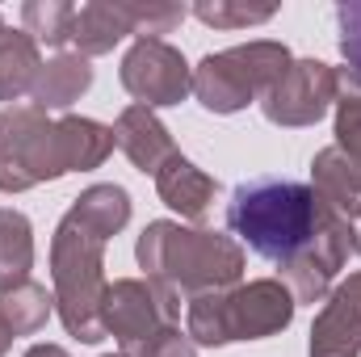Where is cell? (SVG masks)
Returning <instances> with one entry per match:
<instances>
[{"instance_id": "6da1fadb", "label": "cell", "mask_w": 361, "mask_h": 357, "mask_svg": "<svg viewBox=\"0 0 361 357\" xmlns=\"http://www.w3.org/2000/svg\"><path fill=\"white\" fill-rule=\"evenodd\" d=\"M235 244H248L286 273L294 303H324L336 273L357 253V231L311 185L290 177H252L227 202Z\"/></svg>"}, {"instance_id": "7a4b0ae2", "label": "cell", "mask_w": 361, "mask_h": 357, "mask_svg": "<svg viewBox=\"0 0 361 357\" xmlns=\"http://www.w3.org/2000/svg\"><path fill=\"white\" fill-rule=\"evenodd\" d=\"M114 126L92 118L51 122L34 105L0 109V193H21L63 173H89L114 152Z\"/></svg>"}, {"instance_id": "3957f363", "label": "cell", "mask_w": 361, "mask_h": 357, "mask_svg": "<svg viewBox=\"0 0 361 357\" xmlns=\"http://www.w3.org/2000/svg\"><path fill=\"white\" fill-rule=\"evenodd\" d=\"M135 257L152 282L189 298L206 290H231L244 277V248L231 236H219L206 227H180L169 219L143 227Z\"/></svg>"}, {"instance_id": "277c9868", "label": "cell", "mask_w": 361, "mask_h": 357, "mask_svg": "<svg viewBox=\"0 0 361 357\" xmlns=\"http://www.w3.org/2000/svg\"><path fill=\"white\" fill-rule=\"evenodd\" d=\"M294 294L281 277H261L231 290H206L189 298L185 332L193 345H231V341H265L273 332L290 328L294 320Z\"/></svg>"}, {"instance_id": "5b68a950", "label": "cell", "mask_w": 361, "mask_h": 357, "mask_svg": "<svg viewBox=\"0 0 361 357\" xmlns=\"http://www.w3.org/2000/svg\"><path fill=\"white\" fill-rule=\"evenodd\" d=\"M101 269H105V240L68 210L51 240V277H55L59 320L85 345H97L105 337V328H101L105 273Z\"/></svg>"}, {"instance_id": "8992f818", "label": "cell", "mask_w": 361, "mask_h": 357, "mask_svg": "<svg viewBox=\"0 0 361 357\" xmlns=\"http://www.w3.org/2000/svg\"><path fill=\"white\" fill-rule=\"evenodd\" d=\"M290 68V51L281 42H244L219 55H206L193 68V97L210 114H235L248 101L265 97Z\"/></svg>"}, {"instance_id": "52a82bcc", "label": "cell", "mask_w": 361, "mask_h": 357, "mask_svg": "<svg viewBox=\"0 0 361 357\" xmlns=\"http://www.w3.org/2000/svg\"><path fill=\"white\" fill-rule=\"evenodd\" d=\"M180 320V294L160 286V282H143V277H122L114 286H105L101 298V328L105 337H114L122 345V353L135 357L160 328Z\"/></svg>"}, {"instance_id": "ba28073f", "label": "cell", "mask_w": 361, "mask_h": 357, "mask_svg": "<svg viewBox=\"0 0 361 357\" xmlns=\"http://www.w3.org/2000/svg\"><path fill=\"white\" fill-rule=\"evenodd\" d=\"M122 89L135 97V105L164 109L180 105L185 92H193V72L185 55L164 38H139L122 59Z\"/></svg>"}, {"instance_id": "9c48e42d", "label": "cell", "mask_w": 361, "mask_h": 357, "mask_svg": "<svg viewBox=\"0 0 361 357\" xmlns=\"http://www.w3.org/2000/svg\"><path fill=\"white\" fill-rule=\"evenodd\" d=\"M336 101H341V76H336V68H328L319 59H290L281 80L261 97L265 118L277 126H311Z\"/></svg>"}, {"instance_id": "30bf717a", "label": "cell", "mask_w": 361, "mask_h": 357, "mask_svg": "<svg viewBox=\"0 0 361 357\" xmlns=\"http://www.w3.org/2000/svg\"><path fill=\"white\" fill-rule=\"evenodd\" d=\"M361 353V273H349L311 324V357Z\"/></svg>"}, {"instance_id": "8fae6325", "label": "cell", "mask_w": 361, "mask_h": 357, "mask_svg": "<svg viewBox=\"0 0 361 357\" xmlns=\"http://www.w3.org/2000/svg\"><path fill=\"white\" fill-rule=\"evenodd\" d=\"M114 143L126 152V160H130L139 173H152V177L164 169V160L177 156L169 126H164V122L156 118V109H147V105H126V109H122V118H118V126H114Z\"/></svg>"}, {"instance_id": "7c38bea8", "label": "cell", "mask_w": 361, "mask_h": 357, "mask_svg": "<svg viewBox=\"0 0 361 357\" xmlns=\"http://www.w3.org/2000/svg\"><path fill=\"white\" fill-rule=\"evenodd\" d=\"M156 189H160V202L173 206L180 219L189 223H202L210 214V202H214V177H206L193 160L185 156H173L164 160V169L156 173Z\"/></svg>"}, {"instance_id": "4fadbf2b", "label": "cell", "mask_w": 361, "mask_h": 357, "mask_svg": "<svg viewBox=\"0 0 361 357\" xmlns=\"http://www.w3.org/2000/svg\"><path fill=\"white\" fill-rule=\"evenodd\" d=\"M311 189L341 214V219H361V164L349 160L341 147H324L311 160Z\"/></svg>"}, {"instance_id": "5bb4252c", "label": "cell", "mask_w": 361, "mask_h": 357, "mask_svg": "<svg viewBox=\"0 0 361 357\" xmlns=\"http://www.w3.org/2000/svg\"><path fill=\"white\" fill-rule=\"evenodd\" d=\"M126 34H130L126 0H92L85 8H76V21H72V47H76V55H85V59L89 55H105Z\"/></svg>"}, {"instance_id": "9a60e30c", "label": "cell", "mask_w": 361, "mask_h": 357, "mask_svg": "<svg viewBox=\"0 0 361 357\" xmlns=\"http://www.w3.org/2000/svg\"><path fill=\"white\" fill-rule=\"evenodd\" d=\"M92 85V68L85 55H55L51 63H42L38 80H34V109L51 114V109H68L72 101H80V92Z\"/></svg>"}, {"instance_id": "2e32d148", "label": "cell", "mask_w": 361, "mask_h": 357, "mask_svg": "<svg viewBox=\"0 0 361 357\" xmlns=\"http://www.w3.org/2000/svg\"><path fill=\"white\" fill-rule=\"evenodd\" d=\"M38 72H42L38 42L25 30H4L0 34V101H17L34 92Z\"/></svg>"}, {"instance_id": "e0dca14e", "label": "cell", "mask_w": 361, "mask_h": 357, "mask_svg": "<svg viewBox=\"0 0 361 357\" xmlns=\"http://www.w3.org/2000/svg\"><path fill=\"white\" fill-rule=\"evenodd\" d=\"M34 269V231L21 210H0V294L30 282Z\"/></svg>"}, {"instance_id": "ac0fdd59", "label": "cell", "mask_w": 361, "mask_h": 357, "mask_svg": "<svg viewBox=\"0 0 361 357\" xmlns=\"http://www.w3.org/2000/svg\"><path fill=\"white\" fill-rule=\"evenodd\" d=\"M72 214L97 231L101 240H109V236H118L122 227H126V219H130V193L122 189V185H89L76 202H72Z\"/></svg>"}, {"instance_id": "d6986e66", "label": "cell", "mask_w": 361, "mask_h": 357, "mask_svg": "<svg viewBox=\"0 0 361 357\" xmlns=\"http://www.w3.org/2000/svg\"><path fill=\"white\" fill-rule=\"evenodd\" d=\"M51 307H55V294H47V286H38V282H21L0 294V320L13 328V337L42 332L51 320Z\"/></svg>"}, {"instance_id": "ffe728a7", "label": "cell", "mask_w": 361, "mask_h": 357, "mask_svg": "<svg viewBox=\"0 0 361 357\" xmlns=\"http://www.w3.org/2000/svg\"><path fill=\"white\" fill-rule=\"evenodd\" d=\"M21 21H25V34L34 42L68 47L72 42V21H76V4H68V0H30L21 8Z\"/></svg>"}, {"instance_id": "44dd1931", "label": "cell", "mask_w": 361, "mask_h": 357, "mask_svg": "<svg viewBox=\"0 0 361 357\" xmlns=\"http://www.w3.org/2000/svg\"><path fill=\"white\" fill-rule=\"evenodd\" d=\"M273 4H244V0H197L193 4V17L214 25V30H244V25H261L269 21Z\"/></svg>"}, {"instance_id": "7402d4cb", "label": "cell", "mask_w": 361, "mask_h": 357, "mask_svg": "<svg viewBox=\"0 0 361 357\" xmlns=\"http://www.w3.org/2000/svg\"><path fill=\"white\" fill-rule=\"evenodd\" d=\"M126 17H130V34L139 38H160L173 25L185 21V4H169V0H126Z\"/></svg>"}, {"instance_id": "603a6c76", "label": "cell", "mask_w": 361, "mask_h": 357, "mask_svg": "<svg viewBox=\"0 0 361 357\" xmlns=\"http://www.w3.org/2000/svg\"><path fill=\"white\" fill-rule=\"evenodd\" d=\"M336 30H341V55H345V72L361 92V0H349L336 8Z\"/></svg>"}, {"instance_id": "cb8c5ba5", "label": "cell", "mask_w": 361, "mask_h": 357, "mask_svg": "<svg viewBox=\"0 0 361 357\" xmlns=\"http://www.w3.org/2000/svg\"><path fill=\"white\" fill-rule=\"evenodd\" d=\"M336 147L361 164V92H345L336 101Z\"/></svg>"}, {"instance_id": "d4e9b609", "label": "cell", "mask_w": 361, "mask_h": 357, "mask_svg": "<svg viewBox=\"0 0 361 357\" xmlns=\"http://www.w3.org/2000/svg\"><path fill=\"white\" fill-rule=\"evenodd\" d=\"M135 357H197V345L189 341V332H180L177 324H169V328H160Z\"/></svg>"}, {"instance_id": "484cf974", "label": "cell", "mask_w": 361, "mask_h": 357, "mask_svg": "<svg viewBox=\"0 0 361 357\" xmlns=\"http://www.w3.org/2000/svg\"><path fill=\"white\" fill-rule=\"evenodd\" d=\"M25 357H72V353H68V349H59V345H34Z\"/></svg>"}, {"instance_id": "4316f807", "label": "cell", "mask_w": 361, "mask_h": 357, "mask_svg": "<svg viewBox=\"0 0 361 357\" xmlns=\"http://www.w3.org/2000/svg\"><path fill=\"white\" fill-rule=\"evenodd\" d=\"M8 345H13V328H8V324L0 320V357L8 353Z\"/></svg>"}, {"instance_id": "83f0119b", "label": "cell", "mask_w": 361, "mask_h": 357, "mask_svg": "<svg viewBox=\"0 0 361 357\" xmlns=\"http://www.w3.org/2000/svg\"><path fill=\"white\" fill-rule=\"evenodd\" d=\"M0 34H4V17H0Z\"/></svg>"}, {"instance_id": "f1b7e54d", "label": "cell", "mask_w": 361, "mask_h": 357, "mask_svg": "<svg viewBox=\"0 0 361 357\" xmlns=\"http://www.w3.org/2000/svg\"><path fill=\"white\" fill-rule=\"evenodd\" d=\"M357 253H361V236H357Z\"/></svg>"}, {"instance_id": "f546056e", "label": "cell", "mask_w": 361, "mask_h": 357, "mask_svg": "<svg viewBox=\"0 0 361 357\" xmlns=\"http://www.w3.org/2000/svg\"><path fill=\"white\" fill-rule=\"evenodd\" d=\"M109 357H126V353H109Z\"/></svg>"}]
</instances>
